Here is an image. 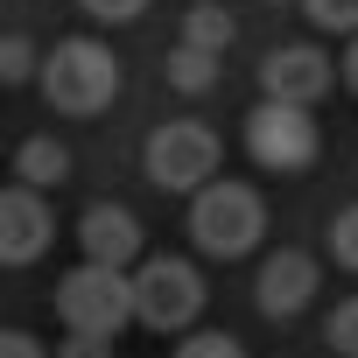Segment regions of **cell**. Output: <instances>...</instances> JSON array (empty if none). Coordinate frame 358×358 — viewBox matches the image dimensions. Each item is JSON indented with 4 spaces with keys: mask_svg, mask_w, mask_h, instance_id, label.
Masks as SVG:
<instances>
[{
    "mask_svg": "<svg viewBox=\"0 0 358 358\" xmlns=\"http://www.w3.org/2000/svg\"><path fill=\"white\" fill-rule=\"evenodd\" d=\"M78 8H85L92 22H134V15L148 8V0H78Z\"/></svg>",
    "mask_w": 358,
    "mask_h": 358,
    "instance_id": "obj_19",
    "label": "cell"
},
{
    "mask_svg": "<svg viewBox=\"0 0 358 358\" xmlns=\"http://www.w3.org/2000/svg\"><path fill=\"white\" fill-rule=\"evenodd\" d=\"M57 358H113V337H71L57 344Z\"/></svg>",
    "mask_w": 358,
    "mask_h": 358,
    "instance_id": "obj_21",
    "label": "cell"
},
{
    "mask_svg": "<svg viewBox=\"0 0 358 358\" xmlns=\"http://www.w3.org/2000/svg\"><path fill=\"white\" fill-rule=\"evenodd\" d=\"M239 36V22L225 8H211V0H197V8L183 15V50H204V57H225V43Z\"/></svg>",
    "mask_w": 358,
    "mask_h": 358,
    "instance_id": "obj_12",
    "label": "cell"
},
{
    "mask_svg": "<svg viewBox=\"0 0 358 358\" xmlns=\"http://www.w3.org/2000/svg\"><path fill=\"white\" fill-rule=\"evenodd\" d=\"M260 309L267 316H295L309 295H316V260L309 253H295V246H281V253H267L260 260Z\"/></svg>",
    "mask_w": 358,
    "mask_h": 358,
    "instance_id": "obj_10",
    "label": "cell"
},
{
    "mask_svg": "<svg viewBox=\"0 0 358 358\" xmlns=\"http://www.w3.org/2000/svg\"><path fill=\"white\" fill-rule=\"evenodd\" d=\"M330 85H337V71H330V57H323L316 43H281V50L260 57V92H267L274 106H302V113H309Z\"/></svg>",
    "mask_w": 358,
    "mask_h": 358,
    "instance_id": "obj_7",
    "label": "cell"
},
{
    "mask_svg": "<svg viewBox=\"0 0 358 358\" xmlns=\"http://www.w3.org/2000/svg\"><path fill=\"white\" fill-rule=\"evenodd\" d=\"M15 176H22V190H57L64 176H71V148L57 141V134H36V141H22V155H15Z\"/></svg>",
    "mask_w": 358,
    "mask_h": 358,
    "instance_id": "obj_11",
    "label": "cell"
},
{
    "mask_svg": "<svg viewBox=\"0 0 358 358\" xmlns=\"http://www.w3.org/2000/svg\"><path fill=\"white\" fill-rule=\"evenodd\" d=\"M162 71H169V85H176V92H190V99L218 85V57H204V50H183V43H176V57H169Z\"/></svg>",
    "mask_w": 358,
    "mask_h": 358,
    "instance_id": "obj_13",
    "label": "cell"
},
{
    "mask_svg": "<svg viewBox=\"0 0 358 358\" xmlns=\"http://www.w3.org/2000/svg\"><path fill=\"white\" fill-rule=\"evenodd\" d=\"M323 337H330V351H344V358H358V295H344L330 316H323Z\"/></svg>",
    "mask_w": 358,
    "mask_h": 358,
    "instance_id": "obj_15",
    "label": "cell"
},
{
    "mask_svg": "<svg viewBox=\"0 0 358 358\" xmlns=\"http://www.w3.org/2000/svg\"><path fill=\"white\" fill-rule=\"evenodd\" d=\"M260 232H267L260 190H246V183H204V190L190 197V239H197V253L239 260V253L260 246Z\"/></svg>",
    "mask_w": 358,
    "mask_h": 358,
    "instance_id": "obj_2",
    "label": "cell"
},
{
    "mask_svg": "<svg viewBox=\"0 0 358 358\" xmlns=\"http://www.w3.org/2000/svg\"><path fill=\"white\" fill-rule=\"evenodd\" d=\"M330 260L358 274V204H344V211L330 218Z\"/></svg>",
    "mask_w": 358,
    "mask_h": 358,
    "instance_id": "obj_16",
    "label": "cell"
},
{
    "mask_svg": "<svg viewBox=\"0 0 358 358\" xmlns=\"http://www.w3.org/2000/svg\"><path fill=\"white\" fill-rule=\"evenodd\" d=\"M43 99L57 106V113H71V120H92V113H106L113 99H120V64H113V50L106 43H92V36H64L50 57H43Z\"/></svg>",
    "mask_w": 358,
    "mask_h": 358,
    "instance_id": "obj_1",
    "label": "cell"
},
{
    "mask_svg": "<svg viewBox=\"0 0 358 358\" xmlns=\"http://www.w3.org/2000/svg\"><path fill=\"white\" fill-rule=\"evenodd\" d=\"M141 169H148L155 190H190V197H197L211 176H218V134L197 127V120H169V127L148 134Z\"/></svg>",
    "mask_w": 358,
    "mask_h": 358,
    "instance_id": "obj_5",
    "label": "cell"
},
{
    "mask_svg": "<svg viewBox=\"0 0 358 358\" xmlns=\"http://www.w3.org/2000/svg\"><path fill=\"white\" fill-rule=\"evenodd\" d=\"M246 155H253L267 176H302V169L323 155V134H316V120H309L302 106L260 99V106L246 113Z\"/></svg>",
    "mask_w": 358,
    "mask_h": 358,
    "instance_id": "obj_6",
    "label": "cell"
},
{
    "mask_svg": "<svg viewBox=\"0 0 358 358\" xmlns=\"http://www.w3.org/2000/svg\"><path fill=\"white\" fill-rule=\"evenodd\" d=\"M344 85L358 92V36H351V50H344Z\"/></svg>",
    "mask_w": 358,
    "mask_h": 358,
    "instance_id": "obj_22",
    "label": "cell"
},
{
    "mask_svg": "<svg viewBox=\"0 0 358 358\" xmlns=\"http://www.w3.org/2000/svg\"><path fill=\"white\" fill-rule=\"evenodd\" d=\"M302 15L316 29H337V36H358V0H302Z\"/></svg>",
    "mask_w": 358,
    "mask_h": 358,
    "instance_id": "obj_17",
    "label": "cell"
},
{
    "mask_svg": "<svg viewBox=\"0 0 358 358\" xmlns=\"http://www.w3.org/2000/svg\"><path fill=\"white\" fill-rule=\"evenodd\" d=\"M50 239H57V218H50V204L36 197V190H0V267H29V260H43L50 253Z\"/></svg>",
    "mask_w": 358,
    "mask_h": 358,
    "instance_id": "obj_8",
    "label": "cell"
},
{
    "mask_svg": "<svg viewBox=\"0 0 358 358\" xmlns=\"http://www.w3.org/2000/svg\"><path fill=\"white\" fill-rule=\"evenodd\" d=\"M78 246H85L92 267H120V274H127L148 239H141V218H134L127 204H92V211L78 218Z\"/></svg>",
    "mask_w": 358,
    "mask_h": 358,
    "instance_id": "obj_9",
    "label": "cell"
},
{
    "mask_svg": "<svg viewBox=\"0 0 358 358\" xmlns=\"http://www.w3.org/2000/svg\"><path fill=\"white\" fill-rule=\"evenodd\" d=\"M57 316H64V330L71 337H120L127 323H134V274H120V267H71L64 281H57Z\"/></svg>",
    "mask_w": 358,
    "mask_h": 358,
    "instance_id": "obj_3",
    "label": "cell"
},
{
    "mask_svg": "<svg viewBox=\"0 0 358 358\" xmlns=\"http://www.w3.org/2000/svg\"><path fill=\"white\" fill-rule=\"evenodd\" d=\"M29 78H43L36 43L29 36H0V85H29Z\"/></svg>",
    "mask_w": 358,
    "mask_h": 358,
    "instance_id": "obj_14",
    "label": "cell"
},
{
    "mask_svg": "<svg viewBox=\"0 0 358 358\" xmlns=\"http://www.w3.org/2000/svg\"><path fill=\"white\" fill-rule=\"evenodd\" d=\"M0 358H50V351H43L29 330H0Z\"/></svg>",
    "mask_w": 358,
    "mask_h": 358,
    "instance_id": "obj_20",
    "label": "cell"
},
{
    "mask_svg": "<svg viewBox=\"0 0 358 358\" xmlns=\"http://www.w3.org/2000/svg\"><path fill=\"white\" fill-rule=\"evenodd\" d=\"M176 358H246V351H239V337H225V330H190L183 344H176Z\"/></svg>",
    "mask_w": 358,
    "mask_h": 358,
    "instance_id": "obj_18",
    "label": "cell"
},
{
    "mask_svg": "<svg viewBox=\"0 0 358 358\" xmlns=\"http://www.w3.org/2000/svg\"><path fill=\"white\" fill-rule=\"evenodd\" d=\"M204 316V274L190 260H176V253H148L134 267V323L148 330H190Z\"/></svg>",
    "mask_w": 358,
    "mask_h": 358,
    "instance_id": "obj_4",
    "label": "cell"
}]
</instances>
